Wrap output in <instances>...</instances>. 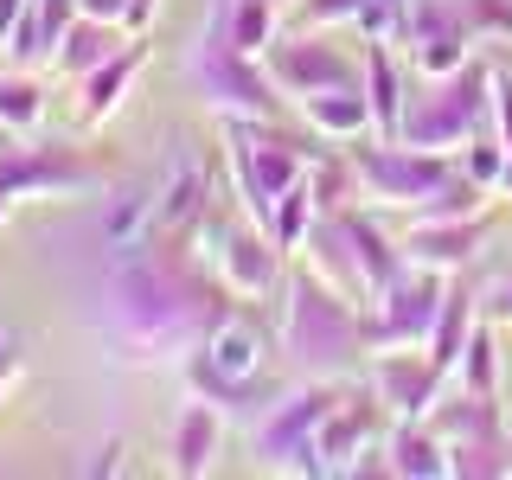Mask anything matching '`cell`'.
Listing matches in <instances>:
<instances>
[{"mask_svg": "<svg viewBox=\"0 0 512 480\" xmlns=\"http://www.w3.org/2000/svg\"><path fill=\"white\" fill-rule=\"evenodd\" d=\"M192 237L148 231L141 244L109 269L103 288V327L128 359H186L205 340V327L224 314V282L205 276Z\"/></svg>", "mask_w": 512, "mask_h": 480, "instance_id": "6da1fadb", "label": "cell"}, {"mask_svg": "<svg viewBox=\"0 0 512 480\" xmlns=\"http://www.w3.org/2000/svg\"><path fill=\"white\" fill-rule=\"evenodd\" d=\"M282 359L301 378H340L352 359L372 365V327L365 308H352L333 282H320L314 269L282 282Z\"/></svg>", "mask_w": 512, "mask_h": 480, "instance_id": "7a4b0ae2", "label": "cell"}, {"mask_svg": "<svg viewBox=\"0 0 512 480\" xmlns=\"http://www.w3.org/2000/svg\"><path fill=\"white\" fill-rule=\"evenodd\" d=\"M180 71H186L192 96L218 122H282L288 116L282 84L269 77V64L231 45V0H212V13H205V26H199Z\"/></svg>", "mask_w": 512, "mask_h": 480, "instance_id": "3957f363", "label": "cell"}, {"mask_svg": "<svg viewBox=\"0 0 512 480\" xmlns=\"http://www.w3.org/2000/svg\"><path fill=\"white\" fill-rule=\"evenodd\" d=\"M487 122H493V64L474 52L461 71L429 77V96H416V103L404 109L397 141L429 148V154H461Z\"/></svg>", "mask_w": 512, "mask_h": 480, "instance_id": "277c9868", "label": "cell"}, {"mask_svg": "<svg viewBox=\"0 0 512 480\" xmlns=\"http://www.w3.org/2000/svg\"><path fill=\"white\" fill-rule=\"evenodd\" d=\"M186 384L192 397H205V404L218 410H244L256 397V384H263V365H269V333L256 327L250 314L224 308L212 327H205V340L186 352Z\"/></svg>", "mask_w": 512, "mask_h": 480, "instance_id": "5b68a950", "label": "cell"}, {"mask_svg": "<svg viewBox=\"0 0 512 480\" xmlns=\"http://www.w3.org/2000/svg\"><path fill=\"white\" fill-rule=\"evenodd\" d=\"M333 404H340L333 378H308V391H295V397H282V404H269V410L250 423L256 461H263L269 474H288V480L327 474V461H320V423L333 416Z\"/></svg>", "mask_w": 512, "mask_h": 480, "instance_id": "8992f818", "label": "cell"}, {"mask_svg": "<svg viewBox=\"0 0 512 480\" xmlns=\"http://www.w3.org/2000/svg\"><path fill=\"white\" fill-rule=\"evenodd\" d=\"M346 160H352V192H365L372 205H384V212H416V205L436 199V192L461 173L455 154H429V148L378 141V135H365Z\"/></svg>", "mask_w": 512, "mask_h": 480, "instance_id": "52a82bcc", "label": "cell"}, {"mask_svg": "<svg viewBox=\"0 0 512 480\" xmlns=\"http://www.w3.org/2000/svg\"><path fill=\"white\" fill-rule=\"evenodd\" d=\"M224 135H231V180H237V199L250 205L256 224H269L276 199L301 180V173H308V154H301V141L282 135V122H224Z\"/></svg>", "mask_w": 512, "mask_h": 480, "instance_id": "ba28073f", "label": "cell"}, {"mask_svg": "<svg viewBox=\"0 0 512 480\" xmlns=\"http://www.w3.org/2000/svg\"><path fill=\"white\" fill-rule=\"evenodd\" d=\"M442 301H448V276L436 269H404L391 288H378L365 301V327H372V352H391V346H429L442 320Z\"/></svg>", "mask_w": 512, "mask_h": 480, "instance_id": "9c48e42d", "label": "cell"}, {"mask_svg": "<svg viewBox=\"0 0 512 480\" xmlns=\"http://www.w3.org/2000/svg\"><path fill=\"white\" fill-rule=\"evenodd\" d=\"M365 384H372V397L384 404V416H397V423H416V416H429L448 397V378L436 359H429V346H391V352H372V365H365Z\"/></svg>", "mask_w": 512, "mask_h": 480, "instance_id": "30bf717a", "label": "cell"}, {"mask_svg": "<svg viewBox=\"0 0 512 480\" xmlns=\"http://www.w3.org/2000/svg\"><path fill=\"white\" fill-rule=\"evenodd\" d=\"M269 77L282 84L288 103H308L320 90H340V84H359V64H352L340 45H327L320 32H282L276 45L263 52Z\"/></svg>", "mask_w": 512, "mask_h": 480, "instance_id": "8fae6325", "label": "cell"}, {"mask_svg": "<svg viewBox=\"0 0 512 480\" xmlns=\"http://www.w3.org/2000/svg\"><path fill=\"white\" fill-rule=\"evenodd\" d=\"M404 45H410V71L416 77H448L474 58V26L461 13V0H416L410 7V26H404Z\"/></svg>", "mask_w": 512, "mask_h": 480, "instance_id": "7c38bea8", "label": "cell"}, {"mask_svg": "<svg viewBox=\"0 0 512 480\" xmlns=\"http://www.w3.org/2000/svg\"><path fill=\"white\" fill-rule=\"evenodd\" d=\"M96 167L77 148H7L0 154V199H71L90 192Z\"/></svg>", "mask_w": 512, "mask_h": 480, "instance_id": "4fadbf2b", "label": "cell"}, {"mask_svg": "<svg viewBox=\"0 0 512 480\" xmlns=\"http://www.w3.org/2000/svg\"><path fill=\"white\" fill-rule=\"evenodd\" d=\"M212 269H218V282H224V295H244V301H269V295H282V250H276V237L256 224V231H224L218 237V256H212Z\"/></svg>", "mask_w": 512, "mask_h": 480, "instance_id": "5bb4252c", "label": "cell"}, {"mask_svg": "<svg viewBox=\"0 0 512 480\" xmlns=\"http://www.w3.org/2000/svg\"><path fill=\"white\" fill-rule=\"evenodd\" d=\"M397 244H404V263L436 269V276H461L480 256V244H487V212H474V218H410V231L397 237Z\"/></svg>", "mask_w": 512, "mask_h": 480, "instance_id": "9a60e30c", "label": "cell"}, {"mask_svg": "<svg viewBox=\"0 0 512 480\" xmlns=\"http://www.w3.org/2000/svg\"><path fill=\"white\" fill-rule=\"evenodd\" d=\"M378 416H384V404L372 397V384H365V391H340L333 416L320 423V461H327V474L359 468V455L378 442Z\"/></svg>", "mask_w": 512, "mask_h": 480, "instance_id": "2e32d148", "label": "cell"}, {"mask_svg": "<svg viewBox=\"0 0 512 480\" xmlns=\"http://www.w3.org/2000/svg\"><path fill=\"white\" fill-rule=\"evenodd\" d=\"M301 122H308L314 141H327V148H346V141H365L372 135V96H365V77L359 84H340V90H320L308 103H295Z\"/></svg>", "mask_w": 512, "mask_h": 480, "instance_id": "e0dca14e", "label": "cell"}, {"mask_svg": "<svg viewBox=\"0 0 512 480\" xmlns=\"http://www.w3.org/2000/svg\"><path fill=\"white\" fill-rule=\"evenodd\" d=\"M141 64H148V45L128 39L109 64H96L90 77H77V122H84V128H103L128 103V84L141 77Z\"/></svg>", "mask_w": 512, "mask_h": 480, "instance_id": "ac0fdd59", "label": "cell"}, {"mask_svg": "<svg viewBox=\"0 0 512 480\" xmlns=\"http://www.w3.org/2000/svg\"><path fill=\"white\" fill-rule=\"evenodd\" d=\"M359 77H365V96H372V135L378 141H397V128H404V64H397L391 39H365L359 52Z\"/></svg>", "mask_w": 512, "mask_h": 480, "instance_id": "d6986e66", "label": "cell"}, {"mask_svg": "<svg viewBox=\"0 0 512 480\" xmlns=\"http://www.w3.org/2000/svg\"><path fill=\"white\" fill-rule=\"evenodd\" d=\"M218 448H224V410H218V404H205V397H199V404H186L180 416H173L167 455H173V474H180V480L212 474Z\"/></svg>", "mask_w": 512, "mask_h": 480, "instance_id": "ffe728a7", "label": "cell"}, {"mask_svg": "<svg viewBox=\"0 0 512 480\" xmlns=\"http://www.w3.org/2000/svg\"><path fill=\"white\" fill-rule=\"evenodd\" d=\"M384 455H391V474H404V480H455L448 442H442V429L429 423V416L397 423L391 436H384Z\"/></svg>", "mask_w": 512, "mask_h": 480, "instance_id": "44dd1931", "label": "cell"}, {"mask_svg": "<svg viewBox=\"0 0 512 480\" xmlns=\"http://www.w3.org/2000/svg\"><path fill=\"white\" fill-rule=\"evenodd\" d=\"M128 45V32L122 26H109V20H90V13H77V26L64 32V45L52 52V71L64 77H90L96 64H109Z\"/></svg>", "mask_w": 512, "mask_h": 480, "instance_id": "7402d4cb", "label": "cell"}, {"mask_svg": "<svg viewBox=\"0 0 512 480\" xmlns=\"http://www.w3.org/2000/svg\"><path fill=\"white\" fill-rule=\"evenodd\" d=\"M474 320H480V295H474V288L461 282V276H448L442 320H436V333H429V359H436L448 378H455L461 352H468V333H474Z\"/></svg>", "mask_w": 512, "mask_h": 480, "instance_id": "603a6c76", "label": "cell"}, {"mask_svg": "<svg viewBox=\"0 0 512 480\" xmlns=\"http://www.w3.org/2000/svg\"><path fill=\"white\" fill-rule=\"evenodd\" d=\"M320 212H327V205H320V192H314V173H301V180L276 199V212H269L263 231L276 237L282 256H295V250H308V231L320 224Z\"/></svg>", "mask_w": 512, "mask_h": 480, "instance_id": "cb8c5ba5", "label": "cell"}, {"mask_svg": "<svg viewBox=\"0 0 512 480\" xmlns=\"http://www.w3.org/2000/svg\"><path fill=\"white\" fill-rule=\"evenodd\" d=\"M199 218H205V173L192 167V160H180V167H173V180L154 192V231L186 237Z\"/></svg>", "mask_w": 512, "mask_h": 480, "instance_id": "d4e9b609", "label": "cell"}, {"mask_svg": "<svg viewBox=\"0 0 512 480\" xmlns=\"http://www.w3.org/2000/svg\"><path fill=\"white\" fill-rule=\"evenodd\" d=\"M455 384H461V391H474V397H493V404H500V340H493V314L474 320L468 352H461V365H455Z\"/></svg>", "mask_w": 512, "mask_h": 480, "instance_id": "484cf974", "label": "cell"}, {"mask_svg": "<svg viewBox=\"0 0 512 480\" xmlns=\"http://www.w3.org/2000/svg\"><path fill=\"white\" fill-rule=\"evenodd\" d=\"M0 128H7L13 141H32L45 128V90H39V77H26V71L0 77Z\"/></svg>", "mask_w": 512, "mask_h": 480, "instance_id": "4316f807", "label": "cell"}, {"mask_svg": "<svg viewBox=\"0 0 512 480\" xmlns=\"http://www.w3.org/2000/svg\"><path fill=\"white\" fill-rule=\"evenodd\" d=\"M282 0H231V45L250 58H263L282 39Z\"/></svg>", "mask_w": 512, "mask_h": 480, "instance_id": "83f0119b", "label": "cell"}, {"mask_svg": "<svg viewBox=\"0 0 512 480\" xmlns=\"http://www.w3.org/2000/svg\"><path fill=\"white\" fill-rule=\"evenodd\" d=\"M372 0H288L282 32H327V26H359Z\"/></svg>", "mask_w": 512, "mask_h": 480, "instance_id": "f1b7e54d", "label": "cell"}, {"mask_svg": "<svg viewBox=\"0 0 512 480\" xmlns=\"http://www.w3.org/2000/svg\"><path fill=\"white\" fill-rule=\"evenodd\" d=\"M474 39H512V0H461Z\"/></svg>", "mask_w": 512, "mask_h": 480, "instance_id": "f546056e", "label": "cell"}, {"mask_svg": "<svg viewBox=\"0 0 512 480\" xmlns=\"http://www.w3.org/2000/svg\"><path fill=\"white\" fill-rule=\"evenodd\" d=\"M493 135L512 154V64H493Z\"/></svg>", "mask_w": 512, "mask_h": 480, "instance_id": "4dcf8cb0", "label": "cell"}, {"mask_svg": "<svg viewBox=\"0 0 512 480\" xmlns=\"http://www.w3.org/2000/svg\"><path fill=\"white\" fill-rule=\"evenodd\" d=\"M26 13H32V0H0V45H13V32L26 26Z\"/></svg>", "mask_w": 512, "mask_h": 480, "instance_id": "1f68e13d", "label": "cell"}, {"mask_svg": "<svg viewBox=\"0 0 512 480\" xmlns=\"http://www.w3.org/2000/svg\"><path fill=\"white\" fill-rule=\"evenodd\" d=\"M26 372V359H20V346H7V352H0V397H7L13 391V378H20Z\"/></svg>", "mask_w": 512, "mask_h": 480, "instance_id": "d6a6232c", "label": "cell"}, {"mask_svg": "<svg viewBox=\"0 0 512 480\" xmlns=\"http://www.w3.org/2000/svg\"><path fill=\"white\" fill-rule=\"evenodd\" d=\"M487 314H493V320H512V282H500V288H493V301H487Z\"/></svg>", "mask_w": 512, "mask_h": 480, "instance_id": "836d02e7", "label": "cell"}, {"mask_svg": "<svg viewBox=\"0 0 512 480\" xmlns=\"http://www.w3.org/2000/svg\"><path fill=\"white\" fill-rule=\"evenodd\" d=\"M116 455H122V442H109V448H103V461H90V468H84V474H116V468H122V461H116Z\"/></svg>", "mask_w": 512, "mask_h": 480, "instance_id": "e575fe53", "label": "cell"}, {"mask_svg": "<svg viewBox=\"0 0 512 480\" xmlns=\"http://www.w3.org/2000/svg\"><path fill=\"white\" fill-rule=\"evenodd\" d=\"M7 148H13V135H7V128H0V154H7Z\"/></svg>", "mask_w": 512, "mask_h": 480, "instance_id": "d590c367", "label": "cell"}, {"mask_svg": "<svg viewBox=\"0 0 512 480\" xmlns=\"http://www.w3.org/2000/svg\"><path fill=\"white\" fill-rule=\"evenodd\" d=\"M7 346H13V333H7V327H0V352H7Z\"/></svg>", "mask_w": 512, "mask_h": 480, "instance_id": "8d00e7d4", "label": "cell"}, {"mask_svg": "<svg viewBox=\"0 0 512 480\" xmlns=\"http://www.w3.org/2000/svg\"><path fill=\"white\" fill-rule=\"evenodd\" d=\"M506 442H512V416H506Z\"/></svg>", "mask_w": 512, "mask_h": 480, "instance_id": "74e56055", "label": "cell"}, {"mask_svg": "<svg viewBox=\"0 0 512 480\" xmlns=\"http://www.w3.org/2000/svg\"><path fill=\"white\" fill-rule=\"evenodd\" d=\"M282 7H288V0H282Z\"/></svg>", "mask_w": 512, "mask_h": 480, "instance_id": "f35d334b", "label": "cell"}]
</instances>
